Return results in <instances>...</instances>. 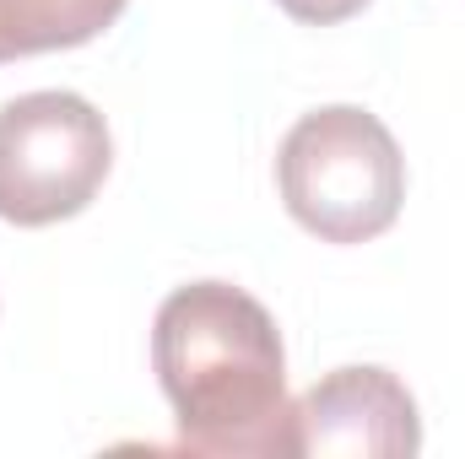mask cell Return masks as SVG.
Segmentation results:
<instances>
[{
	"label": "cell",
	"mask_w": 465,
	"mask_h": 459,
	"mask_svg": "<svg viewBox=\"0 0 465 459\" xmlns=\"http://www.w3.org/2000/svg\"><path fill=\"white\" fill-rule=\"evenodd\" d=\"M130 0H0V65L54 49H82L109 33Z\"/></svg>",
	"instance_id": "obj_5"
},
{
	"label": "cell",
	"mask_w": 465,
	"mask_h": 459,
	"mask_svg": "<svg viewBox=\"0 0 465 459\" xmlns=\"http://www.w3.org/2000/svg\"><path fill=\"white\" fill-rule=\"evenodd\" d=\"M152 367L190 449L292 454L282 330L243 287L190 281L168 292L152 325Z\"/></svg>",
	"instance_id": "obj_1"
},
{
	"label": "cell",
	"mask_w": 465,
	"mask_h": 459,
	"mask_svg": "<svg viewBox=\"0 0 465 459\" xmlns=\"http://www.w3.org/2000/svg\"><path fill=\"white\" fill-rule=\"evenodd\" d=\"M292 22H309V27H331V22H347L357 16L368 0H276Z\"/></svg>",
	"instance_id": "obj_6"
},
{
	"label": "cell",
	"mask_w": 465,
	"mask_h": 459,
	"mask_svg": "<svg viewBox=\"0 0 465 459\" xmlns=\"http://www.w3.org/2000/svg\"><path fill=\"white\" fill-rule=\"evenodd\" d=\"M417 449L422 416L390 367H336L292 405V454L401 459Z\"/></svg>",
	"instance_id": "obj_4"
},
{
	"label": "cell",
	"mask_w": 465,
	"mask_h": 459,
	"mask_svg": "<svg viewBox=\"0 0 465 459\" xmlns=\"http://www.w3.org/2000/svg\"><path fill=\"white\" fill-rule=\"evenodd\" d=\"M276 184L292 222L320 243H368L401 217L406 157L379 114L331 103L282 135Z\"/></svg>",
	"instance_id": "obj_2"
},
{
	"label": "cell",
	"mask_w": 465,
	"mask_h": 459,
	"mask_svg": "<svg viewBox=\"0 0 465 459\" xmlns=\"http://www.w3.org/2000/svg\"><path fill=\"white\" fill-rule=\"evenodd\" d=\"M109 168V119L82 93L49 87L0 109V222L54 228L93 206Z\"/></svg>",
	"instance_id": "obj_3"
}]
</instances>
